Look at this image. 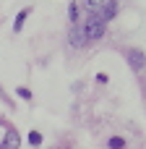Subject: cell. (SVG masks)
I'll return each mask as SVG.
<instances>
[{
	"label": "cell",
	"mask_w": 146,
	"mask_h": 149,
	"mask_svg": "<svg viewBox=\"0 0 146 149\" xmlns=\"http://www.w3.org/2000/svg\"><path fill=\"white\" fill-rule=\"evenodd\" d=\"M128 60H131L133 68H144V63H146V58L138 52V50H128Z\"/></svg>",
	"instance_id": "4"
},
{
	"label": "cell",
	"mask_w": 146,
	"mask_h": 149,
	"mask_svg": "<svg viewBox=\"0 0 146 149\" xmlns=\"http://www.w3.org/2000/svg\"><path fill=\"white\" fill-rule=\"evenodd\" d=\"M16 147H18V134H16V131H8V134H5V144L0 149H16Z\"/></svg>",
	"instance_id": "5"
},
{
	"label": "cell",
	"mask_w": 146,
	"mask_h": 149,
	"mask_svg": "<svg viewBox=\"0 0 146 149\" xmlns=\"http://www.w3.org/2000/svg\"><path fill=\"white\" fill-rule=\"evenodd\" d=\"M78 16H81V8H78V3H71V5H68V18H71L73 24H78Z\"/></svg>",
	"instance_id": "6"
},
{
	"label": "cell",
	"mask_w": 146,
	"mask_h": 149,
	"mask_svg": "<svg viewBox=\"0 0 146 149\" xmlns=\"http://www.w3.org/2000/svg\"><path fill=\"white\" fill-rule=\"evenodd\" d=\"M81 29H84V37H86V39H99V37H104V21H99L94 13L84 21Z\"/></svg>",
	"instance_id": "1"
},
{
	"label": "cell",
	"mask_w": 146,
	"mask_h": 149,
	"mask_svg": "<svg viewBox=\"0 0 146 149\" xmlns=\"http://www.w3.org/2000/svg\"><path fill=\"white\" fill-rule=\"evenodd\" d=\"M29 144H31V147H39V144H42V134H39V131H31V134H29Z\"/></svg>",
	"instance_id": "10"
},
{
	"label": "cell",
	"mask_w": 146,
	"mask_h": 149,
	"mask_svg": "<svg viewBox=\"0 0 146 149\" xmlns=\"http://www.w3.org/2000/svg\"><path fill=\"white\" fill-rule=\"evenodd\" d=\"M94 16H97L99 21H104V24H107V21H112V18L118 16V0H110V3H107L99 13H94Z\"/></svg>",
	"instance_id": "2"
},
{
	"label": "cell",
	"mask_w": 146,
	"mask_h": 149,
	"mask_svg": "<svg viewBox=\"0 0 146 149\" xmlns=\"http://www.w3.org/2000/svg\"><path fill=\"white\" fill-rule=\"evenodd\" d=\"M107 147L110 149H125V139H123V136H112V139L107 141Z\"/></svg>",
	"instance_id": "9"
},
{
	"label": "cell",
	"mask_w": 146,
	"mask_h": 149,
	"mask_svg": "<svg viewBox=\"0 0 146 149\" xmlns=\"http://www.w3.org/2000/svg\"><path fill=\"white\" fill-rule=\"evenodd\" d=\"M18 97H24V100H31V92H29L26 86H21V89H18Z\"/></svg>",
	"instance_id": "11"
},
{
	"label": "cell",
	"mask_w": 146,
	"mask_h": 149,
	"mask_svg": "<svg viewBox=\"0 0 146 149\" xmlns=\"http://www.w3.org/2000/svg\"><path fill=\"white\" fill-rule=\"evenodd\" d=\"M107 3H110V0H86V5H89V10H91V13H99Z\"/></svg>",
	"instance_id": "7"
},
{
	"label": "cell",
	"mask_w": 146,
	"mask_h": 149,
	"mask_svg": "<svg viewBox=\"0 0 146 149\" xmlns=\"http://www.w3.org/2000/svg\"><path fill=\"white\" fill-rule=\"evenodd\" d=\"M26 16H29V8H24V10H21V13L16 16V24H13V31H21V26H24Z\"/></svg>",
	"instance_id": "8"
},
{
	"label": "cell",
	"mask_w": 146,
	"mask_h": 149,
	"mask_svg": "<svg viewBox=\"0 0 146 149\" xmlns=\"http://www.w3.org/2000/svg\"><path fill=\"white\" fill-rule=\"evenodd\" d=\"M68 37H71V45H73V47H84V45H86L84 29H81L78 24H73V29H71V34H68Z\"/></svg>",
	"instance_id": "3"
}]
</instances>
